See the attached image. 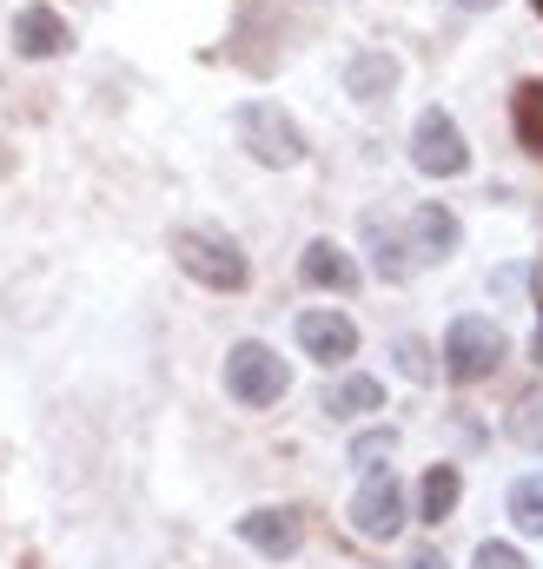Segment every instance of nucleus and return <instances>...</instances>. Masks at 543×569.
I'll return each instance as SVG.
<instances>
[{
  "instance_id": "f257e3e1",
  "label": "nucleus",
  "mask_w": 543,
  "mask_h": 569,
  "mask_svg": "<svg viewBox=\"0 0 543 569\" xmlns=\"http://www.w3.org/2000/svg\"><path fill=\"white\" fill-rule=\"evenodd\" d=\"M172 259H179L186 279L206 284V291H246V279H253L246 252H239L226 232H213V226H186V232H172Z\"/></svg>"
},
{
  "instance_id": "f03ea898",
  "label": "nucleus",
  "mask_w": 543,
  "mask_h": 569,
  "mask_svg": "<svg viewBox=\"0 0 543 569\" xmlns=\"http://www.w3.org/2000/svg\"><path fill=\"white\" fill-rule=\"evenodd\" d=\"M233 127H239L246 152H253L259 166H272V172H285V166L305 159V133H298V120H292L285 107H272V100H246V107L233 113Z\"/></svg>"
},
{
  "instance_id": "7ed1b4c3",
  "label": "nucleus",
  "mask_w": 543,
  "mask_h": 569,
  "mask_svg": "<svg viewBox=\"0 0 543 569\" xmlns=\"http://www.w3.org/2000/svg\"><path fill=\"white\" fill-rule=\"evenodd\" d=\"M226 391L246 405V411H266L278 405L285 391H292V371H285V358L259 345V338H246V345H233V358H226Z\"/></svg>"
},
{
  "instance_id": "20e7f679",
  "label": "nucleus",
  "mask_w": 543,
  "mask_h": 569,
  "mask_svg": "<svg viewBox=\"0 0 543 569\" xmlns=\"http://www.w3.org/2000/svg\"><path fill=\"white\" fill-rule=\"evenodd\" d=\"M497 365H504V331L491 318H451V331H444V371L457 385H477Z\"/></svg>"
},
{
  "instance_id": "39448f33",
  "label": "nucleus",
  "mask_w": 543,
  "mask_h": 569,
  "mask_svg": "<svg viewBox=\"0 0 543 569\" xmlns=\"http://www.w3.org/2000/svg\"><path fill=\"white\" fill-rule=\"evenodd\" d=\"M411 159H417L424 179H457V172L471 166V146H464L457 120H451L444 107H424V113H417V127H411Z\"/></svg>"
},
{
  "instance_id": "423d86ee",
  "label": "nucleus",
  "mask_w": 543,
  "mask_h": 569,
  "mask_svg": "<svg viewBox=\"0 0 543 569\" xmlns=\"http://www.w3.org/2000/svg\"><path fill=\"white\" fill-rule=\"evenodd\" d=\"M352 530H365V537H378V543H392V537L405 530V483H398L385 463L358 477V490H352Z\"/></svg>"
},
{
  "instance_id": "0eeeda50",
  "label": "nucleus",
  "mask_w": 543,
  "mask_h": 569,
  "mask_svg": "<svg viewBox=\"0 0 543 569\" xmlns=\"http://www.w3.org/2000/svg\"><path fill=\"white\" fill-rule=\"evenodd\" d=\"M292 338H298V351L318 358V365H345V358L358 351V325H352L345 311H325V305L298 311V318H292Z\"/></svg>"
},
{
  "instance_id": "6e6552de",
  "label": "nucleus",
  "mask_w": 543,
  "mask_h": 569,
  "mask_svg": "<svg viewBox=\"0 0 543 569\" xmlns=\"http://www.w3.org/2000/svg\"><path fill=\"white\" fill-rule=\"evenodd\" d=\"M298 537H305V517L285 510V503H266V510H246L239 517V543L259 550V557H292Z\"/></svg>"
},
{
  "instance_id": "1a4fd4ad",
  "label": "nucleus",
  "mask_w": 543,
  "mask_h": 569,
  "mask_svg": "<svg viewBox=\"0 0 543 569\" xmlns=\"http://www.w3.org/2000/svg\"><path fill=\"white\" fill-rule=\"evenodd\" d=\"M67 47H73V27L53 7H20L13 13V53L20 60H60Z\"/></svg>"
},
{
  "instance_id": "9d476101",
  "label": "nucleus",
  "mask_w": 543,
  "mask_h": 569,
  "mask_svg": "<svg viewBox=\"0 0 543 569\" xmlns=\"http://www.w3.org/2000/svg\"><path fill=\"white\" fill-rule=\"evenodd\" d=\"M298 279L318 284V291H358V259L345 246H332V239H312L305 259H298Z\"/></svg>"
},
{
  "instance_id": "9b49d317",
  "label": "nucleus",
  "mask_w": 543,
  "mask_h": 569,
  "mask_svg": "<svg viewBox=\"0 0 543 569\" xmlns=\"http://www.w3.org/2000/svg\"><path fill=\"white\" fill-rule=\"evenodd\" d=\"M411 239H417V259L431 266V259H451L457 252V219L444 212V206H417L411 212Z\"/></svg>"
},
{
  "instance_id": "f8f14e48",
  "label": "nucleus",
  "mask_w": 543,
  "mask_h": 569,
  "mask_svg": "<svg viewBox=\"0 0 543 569\" xmlns=\"http://www.w3.org/2000/svg\"><path fill=\"white\" fill-rule=\"evenodd\" d=\"M457 497H464L457 463H431V470H424V483H417V517H424V523H444V517L457 510Z\"/></svg>"
},
{
  "instance_id": "ddd939ff",
  "label": "nucleus",
  "mask_w": 543,
  "mask_h": 569,
  "mask_svg": "<svg viewBox=\"0 0 543 569\" xmlns=\"http://www.w3.org/2000/svg\"><path fill=\"white\" fill-rule=\"evenodd\" d=\"M372 259H378V272L385 279H405V272H417L424 259H417V239H398V226H385V219H372Z\"/></svg>"
},
{
  "instance_id": "4468645a",
  "label": "nucleus",
  "mask_w": 543,
  "mask_h": 569,
  "mask_svg": "<svg viewBox=\"0 0 543 569\" xmlns=\"http://www.w3.org/2000/svg\"><path fill=\"white\" fill-rule=\"evenodd\" d=\"M385 405V385L378 378H338L332 391H325V411L332 418H365V411H378Z\"/></svg>"
},
{
  "instance_id": "2eb2a0df",
  "label": "nucleus",
  "mask_w": 543,
  "mask_h": 569,
  "mask_svg": "<svg viewBox=\"0 0 543 569\" xmlns=\"http://www.w3.org/2000/svg\"><path fill=\"white\" fill-rule=\"evenodd\" d=\"M345 87H352L358 100L392 93V87H398V60H392V53H358V60H352V73H345Z\"/></svg>"
},
{
  "instance_id": "dca6fc26",
  "label": "nucleus",
  "mask_w": 543,
  "mask_h": 569,
  "mask_svg": "<svg viewBox=\"0 0 543 569\" xmlns=\"http://www.w3.org/2000/svg\"><path fill=\"white\" fill-rule=\"evenodd\" d=\"M504 503H511V523H517L524 537H543V477H517Z\"/></svg>"
},
{
  "instance_id": "f3484780",
  "label": "nucleus",
  "mask_w": 543,
  "mask_h": 569,
  "mask_svg": "<svg viewBox=\"0 0 543 569\" xmlns=\"http://www.w3.org/2000/svg\"><path fill=\"white\" fill-rule=\"evenodd\" d=\"M511 113H517V140H524V146L543 159V87H517Z\"/></svg>"
},
{
  "instance_id": "a211bd4d",
  "label": "nucleus",
  "mask_w": 543,
  "mask_h": 569,
  "mask_svg": "<svg viewBox=\"0 0 543 569\" xmlns=\"http://www.w3.org/2000/svg\"><path fill=\"white\" fill-rule=\"evenodd\" d=\"M471 569H531V563H524V550H511V543H477Z\"/></svg>"
},
{
  "instance_id": "6ab92c4d",
  "label": "nucleus",
  "mask_w": 543,
  "mask_h": 569,
  "mask_svg": "<svg viewBox=\"0 0 543 569\" xmlns=\"http://www.w3.org/2000/svg\"><path fill=\"white\" fill-rule=\"evenodd\" d=\"M392 443H398V437H392V430H365V437H352V457H358V463H365V470H378V457H385V450H392Z\"/></svg>"
},
{
  "instance_id": "aec40b11",
  "label": "nucleus",
  "mask_w": 543,
  "mask_h": 569,
  "mask_svg": "<svg viewBox=\"0 0 543 569\" xmlns=\"http://www.w3.org/2000/svg\"><path fill=\"white\" fill-rule=\"evenodd\" d=\"M398 569H444V557H437V550H411Z\"/></svg>"
},
{
  "instance_id": "412c9836",
  "label": "nucleus",
  "mask_w": 543,
  "mask_h": 569,
  "mask_svg": "<svg viewBox=\"0 0 543 569\" xmlns=\"http://www.w3.org/2000/svg\"><path fill=\"white\" fill-rule=\"evenodd\" d=\"M457 7H471V13H484V7H497V0H457Z\"/></svg>"
},
{
  "instance_id": "4be33fe9",
  "label": "nucleus",
  "mask_w": 543,
  "mask_h": 569,
  "mask_svg": "<svg viewBox=\"0 0 543 569\" xmlns=\"http://www.w3.org/2000/svg\"><path fill=\"white\" fill-rule=\"evenodd\" d=\"M537 13H543V0H537Z\"/></svg>"
}]
</instances>
